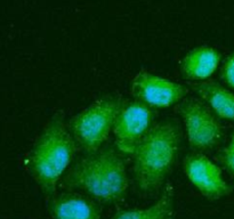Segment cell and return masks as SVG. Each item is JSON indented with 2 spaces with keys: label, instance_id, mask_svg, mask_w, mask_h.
Masks as SVG:
<instances>
[{
  "label": "cell",
  "instance_id": "obj_1",
  "mask_svg": "<svg viewBox=\"0 0 234 219\" xmlns=\"http://www.w3.org/2000/svg\"><path fill=\"white\" fill-rule=\"evenodd\" d=\"M126 158L114 143H106L93 153H84L75 159L60 187L82 193L99 204L119 205L129 188Z\"/></svg>",
  "mask_w": 234,
  "mask_h": 219
},
{
  "label": "cell",
  "instance_id": "obj_2",
  "mask_svg": "<svg viewBox=\"0 0 234 219\" xmlns=\"http://www.w3.org/2000/svg\"><path fill=\"white\" fill-rule=\"evenodd\" d=\"M183 128L176 118L157 121L131 154V176L142 196L159 194L176 167L183 144Z\"/></svg>",
  "mask_w": 234,
  "mask_h": 219
},
{
  "label": "cell",
  "instance_id": "obj_3",
  "mask_svg": "<svg viewBox=\"0 0 234 219\" xmlns=\"http://www.w3.org/2000/svg\"><path fill=\"white\" fill-rule=\"evenodd\" d=\"M79 151L67 129L64 112L56 111L42 128L25 158V168L46 199L57 194L62 178Z\"/></svg>",
  "mask_w": 234,
  "mask_h": 219
},
{
  "label": "cell",
  "instance_id": "obj_4",
  "mask_svg": "<svg viewBox=\"0 0 234 219\" xmlns=\"http://www.w3.org/2000/svg\"><path fill=\"white\" fill-rule=\"evenodd\" d=\"M126 98L105 94L66 120L67 129L82 153H93L108 143Z\"/></svg>",
  "mask_w": 234,
  "mask_h": 219
},
{
  "label": "cell",
  "instance_id": "obj_5",
  "mask_svg": "<svg viewBox=\"0 0 234 219\" xmlns=\"http://www.w3.org/2000/svg\"><path fill=\"white\" fill-rule=\"evenodd\" d=\"M174 111L182 120L187 144L192 152L209 153L223 143L224 126L202 99L187 96L174 106Z\"/></svg>",
  "mask_w": 234,
  "mask_h": 219
},
{
  "label": "cell",
  "instance_id": "obj_6",
  "mask_svg": "<svg viewBox=\"0 0 234 219\" xmlns=\"http://www.w3.org/2000/svg\"><path fill=\"white\" fill-rule=\"evenodd\" d=\"M129 91L132 99L159 111L176 106L188 96L191 89L188 84H179L147 70H140L131 79Z\"/></svg>",
  "mask_w": 234,
  "mask_h": 219
},
{
  "label": "cell",
  "instance_id": "obj_7",
  "mask_svg": "<svg viewBox=\"0 0 234 219\" xmlns=\"http://www.w3.org/2000/svg\"><path fill=\"white\" fill-rule=\"evenodd\" d=\"M158 113L136 99H126L114 122V145L123 155L130 158L136 146L157 122Z\"/></svg>",
  "mask_w": 234,
  "mask_h": 219
},
{
  "label": "cell",
  "instance_id": "obj_8",
  "mask_svg": "<svg viewBox=\"0 0 234 219\" xmlns=\"http://www.w3.org/2000/svg\"><path fill=\"white\" fill-rule=\"evenodd\" d=\"M183 170L187 180L203 197L218 201L231 195L234 186L223 177V169L206 154L191 152L183 159Z\"/></svg>",
  "mask_w": 234,
  "mask_h": 219
},
{
  "label": "cell",
  "instance_id": "obj_9",
  "mask_svg": "<svg viewBox=\"0 0 234 219\" xmlns=\"http://www.w3.org/2000/svg\"><path fill=\"white\" fill-rule=\"evenodd\" d=\"M52 219H102V204L79 192L64 191L47 199Z\"/></svg>",
  "mask_w": 234,
  "mask_h": 219
},
{
  "label": "cell",
  "instance_id": "obj_10",
  "mask_svg": "<svg viewBox=\"0 0 234 219\" xmlns=\"http://www.w3.org/2000/svg\"><path fill=\"white\" fill-rule=\"evenodd\" d=\"M222 53L215 47L197 46L188 50L179 61V72L187 84L209 80L222 62Z\"/></svg>",
  "mask_w": 234,
  "mask_h": 219
},
{
  "label": "cell",
  "instance_id": "obj_11",
  "mask_svg": "<svg viewBox=\"0 0 234 219\" xmlns=\"http://www.w3.org/2000/svg\"><path fill=\"white\" fill-rule=\"evenodd\" d=\"M187 84L220 120L234 122V91L211 79Z\"/></svg>",
  "mask_w": 234,
  "mask_h": 219
},
{
  "label": "cell",
  "instance_id": "obj_12",
  "mask_svg": "<svg viewBox=\"0 0 234 219\" xmlns=\"http://www.w3.org/2000/svg\"><path fill=\"white\" fill-rule=\"evenodd\" d=\"M176 192L171 183H167L158 199L145 208H118L108 219H175Z\"/></svg>",
  "mask_w": 234,
  "mask_h": 219
},
{
  "label": "cell",
  "instance_id": "obj_13",
  "mask_svg": "<svg viewBox=\"0 0 234 219\" xmlns=\"http://www.w3.org/2000/svg\"><path fill=\"white\" fill-rule=\"evenodd\" d=\"M215 162L234 178V130L229 136V144L220 149L215 155Z\"/></svg>",
  "mask_w": 234,
  "mask_h": 219
},
{
  "label": "cell",
  "instance_id": "obj_14",
  "mask_svg": "<svg viewBox=\"0 0 234 219\" xmlns=\"http://www.w3.org/2000/svg\"><path fill=\"white\" fill-rule=\"evenodd\" d=\"M220 79L229 88L234 90V51L225 58L220 67Z\"/></svg>",
  "mask_w": 234,
  "mask_h": 219
}]
</instances>
